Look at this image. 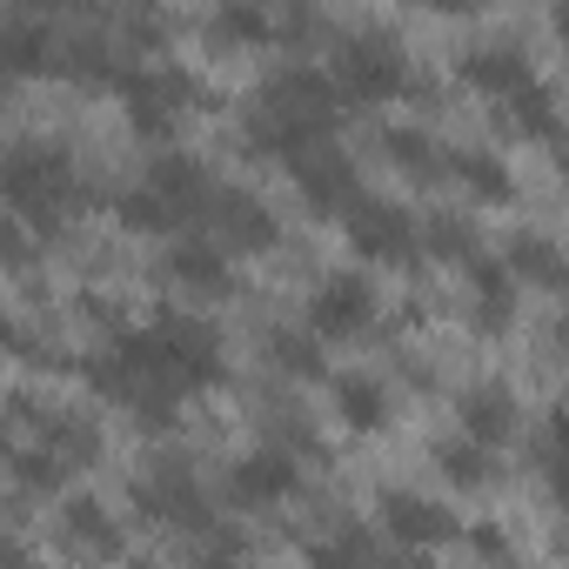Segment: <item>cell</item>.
I'll return each instance as SVG.
<instances>
[{
    "label": "cell",
    "instance_id": "cell-3",
    "mask_svg": "<svg viewBox=\"0 0 569 569\" xmlns=\"http://www.w3.org/2000/svg\"><path fill=\"white\" fill-rule=\"evenodd\" d=\"M342 228H349V248L362 261H416L422 254V221L396 201H356L342 214Z\"/></svg>",
    "mask_w": 569,
    "mask_h": 569
},
{
    "label": "cell",
    "instance_id": "cell-13",
    "mask_svg": "<svg viewBox=\"0 0 569 569\" xmlns=\"http://www.w3.org/2000/svg\"><path fill=\"white\" fill-rule=\"evenodd\" d=\"M61 536H68V549L74 556H121V522L108 516V502L101 496H74L68 509H61Z\"/></svg>",
    "mask_w": 569,
    "mask_h": 569
},
{
    "label": "cell",
    "instance_id": "cell-32",
    "mask_svg": "<svg viewBox=\"0 0 569 569\" xmlns=\"http://www.w3.org/2000/svg\"><path fill=\"white\" fill-rule=\"evenodd\" d=\"M562 174H569V154H562Z\"/></svg>",
    "mask_w": 569,
    "mask_h": 569
},
{
    "label": "cell",
    "instance_id": "cell-30",
    "mask_svg": "<svg viewBox=\"0 0 569 569\" xmlns=\"http://www.w3.org/2000/svg\"><path fill=\"white\" fill-rule=\"evenodd\" d=\"M549 489H556V502H562V516H569V462H556V482H549Z\"/></svg>",
    "mask_w": 569,
    "mask_h": 569
},
{
    "label": "cell",
    "instance_id": "cell-17",
    "mask_svg": "<svg viewBox=\"0 0 569 569\" xmlns=\"http://www.w3.org/2000/svg\"><path fill=\"white\" fill-rule=\"evenodd\" d=\"M449 174H456L469 194H482V201H509V194H516L509 168H502L489 148H456V154H449Z\"/></svg>",
    "mask_w": 569,
    "mask_h": 569
},
{
    "label": "cell",
    "instance_id": "cell-20",
    "mask_svg": "<svg viewBox=\"0 0 569 569\" xmlns=\"http://www.w3.org/2000/svg\"><path fill=\"white\" fill-rule=\"evenodd\" d=\"M268 362L281 376H322V336H309V329H274L268 336Z\"/></svg>",
    "mask_w": 569,
    "mask_h": 569
},
{
    "label": "cell",
    "instance_id": "cell-7",
    "mask_svg": "<svg viewBox=\"0 0 569 569\" xmlns=\"http://www.w3.org/2000/svg\"><path fill=\"white\" fill-rule=\"evenodd\" d=\"M208 241L214 248H228V254H254V248H268L274 241V214L248 194V188H221L214 181V194H208Z\"/></svg>",
    "mask_w": 569,
    "mask_h": 569
},
{
    "label": "cell",
    "instance_id": "cell-22",
    "mask_svg": "<svg viewBox=\"0 0 569 569\" xmlns=\"http://www.w3.org/2000/svg\"><path fill=\"white\" fill-rule=\"evenodd\" d=\"M248 549H254V542H248L234 522H214V529L194 536V556H188V562H194V569H241Z\"/></svg>",
    "mask_w": 569,
    "mask_h": 569
},
{
    "label": "cell",
    "instance_id": "cell-26",
    "mask_svg": "<svg viewBox=\"0 0 569 569\" xmlns=\"http://www.w3.org/2000/svg\"><path fill=\"white\" fill-rule=\"evenodd\" d=\"M61 462H88L94 456V429L81 422V416H48V436H41Z\"/></svg>",
    "mask_w": 569,
    "mask_h": 569
},
{
    "label": "cell",
    "instance_id": "cell-11",
    "mask_svg": "<svg viewBox=\"0 0 569 569\" xmlns=\"http://www.w3.org/2000/svg\"><path fill=\"white\" fill-rule=\"evenodd\" d=\"M516 422H522V409H516V396H509L502 382H476V389H462V436H469V442L502 449V442L516 436Z\"/></svg>",
    "mask_w": 569,
    "mask_h": 569
},
{
    "label": "cell",
    "instance_id": "cell-16",
    "mask_svg": "<svg viewBox=\"0 0 569 569\" xmlns=\"http://www.w3.org/2000/svg\"><path fill=\"white\" fill-rule=\"evenodd\" d=\"M502 261H509V274H516V281H542V289L569 296V261H562V248H556L549 234H516Z\"/></svg>",
    "mask_w": 569,
    "mask_h": 569
},
{
    "label": "cell",
    "instance_id": "cell-24",
    "mask_svg": "<svg viewBox=\"0 0 569 569\" xmlns=\"http://www.w3.org/2000/svg\"><path fill=\"white\" fill-rule=\"evenodd\" d=\"M0 54H8L14 68H41V54H54V34L34 28V21H8V28H0ZM54 61H61V54H54Z\"/></svg>",
    "mask_w": 569,
    "mask_h": 569
},
{
    "label": "cell",
    "instance_id": "cell-9",
    "mask_svg": "<svg viewBox=\"0 0 569 569\" xmlns=\"http://www.w3.org/2000/svg\"><path fill=\"white\" fill-rule=\"evenodd\" d=\"M382 529H389L402 549H442V542L462 536L456 509L436 502V496H422V489H389V496H382Z\"/></svg>",
    "mask_w": 569,
    "mask_h": 569
},
{
    "label": "cell",
    "instance_id": "cell-25",
    "mask_svg": "<svg viewBox=\"0 0 569 569\" xmlns=\"http://www.w3.org/2000/svg\"><path fill=\"white\" fill-rule=\"evenodd\" d=\"M422 248H429V254H449V261H469V254H476V234H469L462 214H436V221L422 228Z\"/></svg>",
    "mask_w": 569,
    "mask_h": 569
},
{
    "label": "cell",
    "instance_id": "cell-15",
    "mask_svg": "<svg viewBox=\"0 0 569 569\" xmlns=\"http://www.w3.org/2000/svg\"><path fill=\"white\" fill-rule=\"evenodd\" d=\"M168 274L181 281V289H194V296H228V289H234L228 248H214V241H181V248L168 254Z\"/></svg>",
    "mask_w": 569,
    "mask_h": 569
},
{
    "label": "cell",
    "instance_id": "cell-12",
    "mask_svg": "<svg viewBox=\"0 0 569 569\" xmlns=\"http://www.w3.org/2000/svg\"><path fill=\"white\" fill-rule=\"evenodd\" d=\"M462 274H469L476 329H502V322H509V309H516V274H509V261H502V254H469V261H462Z\"/></svg>",
    "mask_w": 569,
    "mask_h": 569
},
{
    "label": "cell",
    "instance_id": "cell-21",
    "mask_svg": "<svg viewBox=\"0 0 569 569\" xmlns=\"http://www.w3.org/2000/svg\"><path fill=\"white\" fill-rule=\"evenodd\" d=\"M382 148L409 168V174H449V154H442V141H429L422 128H389L382 134Z\"/></svg>",
    "mask_w": 569,
    "mask_h": 569
},
{
    "label": "cell",
    "instance_id": "cell-4",
    "mask_svg": "<svg viewBox=\"0 0 569 569\" xmlns=\"http://www.w3.org/2000/svg\"><path fill=\"white\" fill-rule=\"evenodd\" d=\"M376 322V289L356 274V268H342V274H329L322 289L309 296V336H322V342H349V336H362Z\"/></svg>",
    "mask_w": 569,
    "mask_h": 569
},
{
    "label": "cell",
    "instance_id": "cell-31",
    "mask_svg": "<svg viewBox=\"0 0 569 569\" xmlns=\"http://www.w3.org/2000/svg\"><path fill=\"white\" fill-rule=\"evenodd\" d=\"M549 21H556V34H562V48H569V0H562V8H556Z\"/></svg>",
    "mask_w": 569,
    "mask_h": 569
},
{
    "label": "cell",
    "instance_id": "cell-14",
    "mask_svg": "<svg viewBox=\"0 0 569 569\" xmlns=\"http://www.w3.org/2000/svg\"><path fill=\"white\" fill-rule=\"evenodd\" d=\"M462 81L482 88V94L516 101L536 74H529V54H522V48H469V54H462Z\"/></svg>",
    "mask_w": 569,
    "mask_h": 569
},
{
    "label": "cell",
    "instance_id": "cell-19",
    "mask_svg": "<svg viewBox=\"0 0 569 569\" xmlns=\"http://www.w3.org/2000/svg\"><path fill=\"white\" fill-rule=\"evenodd\" d=\"M436 469H442L456 489H489V482H496V449H482V442L456 436V442H442V449H436Z\"/></svg>",
    "mask_w": 569,
    "mask_h": 569
},
{
    "label": "cell",
    "instance_id": "cell-23",
    "mask_svg": "<svg viewBox=\"0 0 569 569\" xmlns=\"http://www.w3.org/2000/svg\"><path fill=\"white\" fill-rule=\"evenodd\" d=\"M509 121H516L522 134H556V128H562V114H556V88L529 81V88L509 101Z\"/></svg>",
    "mask_w": 569,
    "mask_h": 569
},
{
    "label": "cell",
    "instance_id": "cell-18",
    "mask_svg": "<svg viewBox=\"0 0 569 569\" xmlns=\"http://www.w3.org/2000/svg\"><path fill=\"white\" fill-rule=\"evenodd\" d=\"M336 409H342V422L349 429H382V416H389V396H382V382L376 376H336Z\"/></svg>",
    "mask_w": 569,
    "mask_h": 569
},
{
    "label": "cell",
    "instance_id": "cell-6",
    "mask_svg": "<svg viewBox=\"0 0 569 569\" xmlns=\"http://www.w3.org/2000/svg\"><path fill=\"white\" fill-rule=\"evenodd\" d=\"M289 174H296L302 201H309V208H322V214H349V208L362 201V188H356V161H349L336 141L302 148V154L289 161Z\"/></svg>",
    "mask_w": 569,
    "mask_h": 569
},
{
    "label": "cell",
    "instance_id": "cell-29",
    "mask_svg": "<svg viewBox=\"0 0 569 569\" xmlns=\"http://www.w3.org/2000/svg\"><path fill=\"white\" fill-rule=\"evenodd\" d=\"M549 449H556V462H569V402L549 409Z\"/></svg>",
    "mask_w": 569,
    "mask_h": 569
},
{
    "label": "cell",
    "instance_id": "cell-2",
    "mask_svg": "<svg viewBox=\"0 0 569 569\" xmlns=\"http://www.w3.org/2000/svg\"><path fill=\"white\" fill-rule=\"evenodd\" d=\"M329 74L342 81L349 101H396V94L409 88V54H402L389 34H349V41L336 48V68H329Z\"/></svg>",
    "mask_w": 569,
    "mask_h": 569
},
{
    "label": "cell",
    "instance_id": "cell-10",
    "mask_svg": "<svg viewBox=\"0 0 569 569\" xmlns=\"http://www.w3.org/2000/svg\"><path fill=\"white\" fill-rule=\"evenodd\" d=\"M296 482H302V469H296L289 449H254V456H241V462L228 469L221 496H228L234 509H268V502H281V496H296Z\"/></svg>",
    "mask_w": 569,
    "mask_h": 569
},
{
    "label": "cell",
    "instance_id": "cell-28",
    "mask_svg": "<svg viewBox=\"0 0 569 569\" xmlns=\"http://www.w3.org/2000/svg\"><path fill=\"white\" fill-rule=\"evenodd\" d=\"M469 549H476V556H489V562H502V556H509V542H502V529H496V522H476V529H469Z\"/></svg>",
    "mask_w": 569,
    "mask_h": 569
},
{
    "label": "cell",
    "instance_id": "cell-5",
    "mask_svg": "<svg viewBox=\"0 0 569 569\" xmlns=\"http://www.w3.org/2000/svg\"><path fill=\"white\" fill-rule=\"evenodd\" d=\"M114 94H121V108L141 134H168V121L194 101V81L181 68H128Z\"/></svg>",
    "mask_w": 569,
    "mask_h": 569
},
{
    "label": "cell",
    "instance_id": "cell-1",
    "mask_svg": "<svg viewBox=\"0 0 569 569\" xmlns=\"http://www.w3.org/2000/svg\"><path fill=\"white\" fill-rule=\"evenodd\" d=\"M0 188L21 221H61V208H74V168L61 148H14L0 168Z\"/></svg>",
    "mask_w": 569,
    "mask_h": 569
},
{
    "label": "cell",
    "instance_id": "cell-27",
    "mask_svg": "<svg viewBox=\"0 0 569 569\" xmlns=\"http://www.w3.org/2000/svg\"><path fill=\"white\" fill-rule=\"evenodd\" d=\"M214 28H221V34H241V41H268L281 21H274V14H254V8H221Z\"/></svg>",
    "mask_w": 569,
    "mask_h": 569
},
{
    "label": "cell",
    "instance_id": "cell-8",
    "mask_svg": "<svg viewBox=\"0 0 569 569\" xmlns=\"http://www.w3.org/2000/svg\"><path fill=\"white\" fill-rule=\"evenodd\" d=\"M134 502H141V516H154V522H174V529H214V509H208V496H201V482L188 476V469H148L141 482H134Z\"/></svg>",
    "mask_w": 569,
    "mask_h": 569
}]
</instances>
